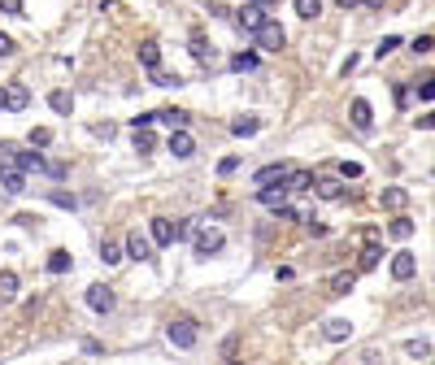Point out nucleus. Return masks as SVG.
<instances>
[{
    "label": "nucleus",
    "mask_w": 435,
    "mask_h": 365,
    "mask_svg": "<svg viewBox=\"0 0 435 365\" xmlns=\"http://www.w3.org/2000/svg\"><path fill=\"white\" fill-rule=\"evenodd\" d=\"M191 248H196V257H218L227 248V235L218 226H201V230H191Z\"/></svg>",
    "instance_id": "1"
},
{
    "label": "nucleus",
    "mask_w": 435,
    "mask_h": 365,
    "mask_svg": "<svg viewBox=\"0 0 435 365\" xmlns=\"http://www.w3.org/2000/svg\"><path fill=\"white\" fill-rule=\"evenodd\" d=\"M257 48H262V53H283V44H287V31L275 22V18H266L262 22V31H257Z\"/></svg>",
    "instance_id": "2"
},
{
    "label": "nucleus",
    "mask_w": 435,
    "mask_h": 365,
    "mask_svg": "<svg viewBox=\"0 0 435 365\" xmlns=\"http://www.w3.org/2000/svg\"><path fill=\"white\" fill-rule=\"evenodd\" d=\"M166 339H170L174 348H196L201 330H196V322H191V318H174V322L166 326Z\"/></svg>",
    "instance_id": "3"
},
{
    "label": "nucleus",
    "mask_w": 435,
    "mask_h": 365,
    "mask_svg": "<svg viewBox=\"0 0 435 365\" xmlns=\"http://www.w3.org/2000/svg\"><path fill=\"white\" fill-rule=\"evenodd\" d=\"M235 22H239V31H244V35H257V31H262V22H266V9L253 5V0H244V5H239V13H235Z\"/></svg>",
    "instance_id": "4"
},
{
    "label": "nucleus",
    "mask_w": 435,
    "mask_h": 365,
    "mask_svg": "<svg viewBox=\"0 0 435 365\" xmlns=\"http://www.w3.org/2000/svg\"><path fill=\"white\" fill-rule=\"evenodd\" d=\"M114 305H118L114 287H105V283H92L87 287V309L92 313H114Z\"/></svg>",
    "instance_id": "5"
},
{
    "label": "nucleus",
    "mask_w": 435,
    "mask_h": 365,
    "mask_svg": "<svg viewBox=\"0 0 435 365\" xmlns=\"http://www.w3.org/2000/svg\"><path fill=\"white\" fill-rule=\"evenodd\" d=\"M0 187H5L9 196H22L26 192V170L22 165H0Z\"/></svg>",
    "instance_id": "6"
},
{
    "label": "nucleus",
    "mask_w": 435,
    "mask_h": 365,
    "mask_svg": "<svg viewBox=\"0 0 435 365\" xmlns=\"http://www.w3.org/2000/svg\"><path fill=\"white\" fill-rule=\"evenodd\" d=\"M287 174H292V165L275 161V165H262V170L253 174V182H257V187H275V182H287Z\"/></svg>",
    "instance_id": "7"
},
{
    "label": "nucleus",
    "mask_w": 435,
    "mask_h": 365,
    "mask_svg": "<svg viewBox=\"0 0 435 365\" xmlns=\"http://www.w3.org/2000/svg\"><path fill=\"white\" fill-rule=\"evenodd\" d=\"M418 274V257L409 253V248H400V253L392 257V278L396 283H405V278H413Z\"/></svg>",
    "instance_id": "8"
},
{
    "label": "nucleus",
    "mask_w": 435,
    "mask_h": 365,
    "mask_svg": "<svg viewBox=\"0 0 435 365\" xmlns=\"http://www.w3.org/2000/svg\"><path fill=\"white\" fill-rule=\"evenodd\" d=\"M166 148H170V153L179 157V161H187L191 153H196V139L187 135V126H179V130H170V144H166Z\"/></svg>",
    "instance_id": "9"
},
{
    "label": "nucleus",
    "mask_w": 435,
    "mask_h": 365,
    "mask_svg": "<svg viewBox=\"0 0 435 365\" xmlns=\"http://www.w3.org/2000/svg\"><path fill=\"white\" fill-rule=\"evenodd\" d=\"M287 192H292V187H287V182H275V187H257V201H262L266 209H283L287 205Z\"/></svg>",
    "instance_id": "10"
},
{
    "label": "nucleus",
    "mask_w": 435,
    "mask_h": 365,
    "mask_svg": "<svg viewBox=\"0 0 435 365\" xmlns=\"http://www.w3.org/2000/svg\"><path fill=\"white\" fill-rule=\"evenodd\" d=\"M126 257L153 261V235H139V230H131V235H126Z\"/></svg>",
    "instance_id": "11"
},
{
    "label": "nucleus",
    "mask_w": 435,
    "mask_h": 365,
    "mask_svg": "<svg viewBox=\"0 0 435 365\" xmlns=\"http://www.w3.org/2000/svg\"><path fill=\"white\" fill-rule=\"evenodd\" d=\"M348 122H352V126H357V130H361V135H370V126H375V113H370V105L361 101V96H357V101H352V105H348Z\"/></svg>",
    "instance_id": "12"
},
{
    "label": "nucleus",
    "mask_w": 435,
    "mask_h": 365,
    "mask_svg": "<svg viewBox=\"0 0 435 365\" xmlns=\"http://www.w3.org/2000/svg\"><path fill=\"white\" fill-rule=\"evenodd\" d=\"M5 101H9V113H22V109L31 105L26 83H5Z\"/></svg>",
    "instance_id": "13"
},
{
    "label": "nucleus",
    "mask_w": 435,
    "mask_h": 365,
    "mask_svg": "<svg viewBox=\"0 0 435 365\" xmlns=\"http://www.w3.org/2000/svg\"><path fill=\"white\" fill-rule=\"evenodd\" d=\"M148 235H153L157 248H170L174 239H179V235H174V222H170V218H153V230H148Z\"/></svg>",
    "instance_id": "14"
},
{
    "label": "nucleus",
    "mask_w": 435,
    "mask_h": 365,
    "mask_svg": "<svg viewBox=\"0 0 435 365\" xmlns=\"http://www.w3.org/2000/svg\"><path fill=\"white\" fill-rule=\"evenodd\" d=\"M379 205L392 209V213H400V209L409 205V192H405V187H383V192H379Z\"/></svg>",
    "instance_id": "15"
},
{
    "label": "nucleus",
    "mask_w": 435,
    "mask_h": 365,
    "mask_svg": "<svg viewBox=\"0 0 435 365\" xmlns=\"http://www.w3.org/2000/svg\"><path fill=\"white\" fill-rule=\"evenodd\" d=\"M139 65H144V70H161V44L157 40L139 44Z\"/></svg>",
    "instance_id": "16"
},
{
    "label": "nucleus",
    "mask_w": 435,
    "mask_h": 365,
    "mask_svg": "<svg viewBox=\"0 0 435 365\" xmlns=\"http://www.w3.org/2000/svg\"><path fill=\"white\" fill-rule=\"evenodd\" d=\"M322 335H327L331 343H344V339L352 335V322H348V318H331L327 326H322Z\"/></svg>",
    "instance_id": "17"
},
{
    "label": "nucleus",
    "mask_w": 435,
    "mask_h": 365,
    "mask_svg": "<svg viewBox=\"0 0 435 365\" xmlns=\"http://www.w3.org/2000/svg\"><path fill=\"white\" fill-rule=\"evenodd\" d=\"M314 192L322 196V201H340V196H344V182H340V178H318Z\"/></svg>",
    "instance_id": "18"
},
{
    "label": "nucleus",
    "mask_w": 435,
    "mask_h": 365,
    "mask_svg": "<svg viewBox=\"0 0 435 365\" xmlns=\"http://www.w3.org/2000/svg\"><path fill=\"white\" fill-rule=\"evenodd\" d=\"M18 296V274L13 270H0V305H9Z\"/></svg>",
    "instance_id": "19"
},
{
    "label": "nucleus",
    "mask_w": 435,
    "mask_h": 365,
    "mask_svg": "<svg viewBox=\"0 0 435 365\" xmlns=\"http://www.w3.org/2000/svg\"><path fill=\"white\" fill-rule=\"evenodd\" d=\"M131 144H135V153H153V148H157V135H153V126H135Z\"/></svg>",
    "instance_id": "20"
},
{
    "label": "nucleus",
    "mask_w": 435,
    "mask_h": 365,
    "mask_svg": "<svg viewBox=\"0 0 435 365\" xmlns=\"http://www.w3.org/2000/svg\"><path fill=\"white\" fill-rule=\"evenodd\" d=\"M122 257H126V244H118V239H105V244H101V261H105V265H118Z\"/></svg>",
    "instance_id": "21"
},
{
    "label": "nucleus",
    "mask_w": 435,
    "mask_h": 365,
    "mask_svg": "<svg viewBox=\"0 0 435 365\" xmlns=\"http://www.w3.org/2000/svg\"><path fill=\"white\" fill-rule=\"evenodd\" d=\"M379 257H383V248L375 244V239H370L366 248H361V261H357V270L366 274V270H375V265H379Z\"/></svg>",
    "instance_id": "22"
},
{
    "label": "nucleus",
    "mask_w": 435,
    "mask_h": 365,
    "mask_svg": "<svg viewBox=\"0 0 435 365\" xmlns=\"http://www.w3.org/2000/svg\"><path fill=\"white\" fill-rule=\"evenodd\" d=\"M70 270V253L66 248H53V253H48V274H66Z\"/></svg>",
    "instance_id": "23"
},
{
    "label": "nucleus",
    "mask_w": 435,
    "mask_h": 365,
    "mask_svg": "<svg viewBox=\"0 0 435 365\" xmlns=\"http://www.w3.org/2000/svg\"><path fill=\"white\" fill-rule=\"evenodd\" d=\"M287 187H292V192H314V174L309 170H292V174H287Z\"/></svg>",
    "instance_id": "24"
},
{
    "label": "nucleus",
    "mask_w": 435,
    "mask_h": 365,
    "mask_svg": "<svg viewBox=\"0 0 435 365\" xmlns=\"http://www.w3.org/2000/svg\"><path fill=\"white\" fill-rule=\"evenodd\" d=\"M231 130H235V135H257V130H262V118L244 113V118H235V122H231Z\"/></svg>",
    "instance_id": "25"
},
{
    "label": "nucleus",
    "mask_w": 435,
    "mask_h": 365,
    "mask_svg": "<svg viewBox=\"0 0 435 365\" xmlns=\"http://www.w3.org/2000/svg\"><path fill=\"white\" fill-rule=\"evenodd\" d=\"M352 283H357V274L348 270V274H335L327 287H331V296H348V291H352Z\"/></svg>",
    "instance_id": "26"
},
{
    "label": "nucleus",
    "mask_w": 435,
    "mask_h": 365,
    "mask_svg": "<svg viewBox=\"0 0 435 365\" xmlns=\"http://www.w3.org/2000/svg\"><path fill=\"white\" fill-rule=\"evenodd\" d=\"M13 165H22L26 174H31V170H48V161H44L40 153H22V148H18V161H13Z\"/></svg>",
    "instance_id": "27"
},
{
    "label": "nucleus",
    "mask_w": 435,
    "mask_h": 365,
    "mask_svg": "<svg viewBox=\"0 0 435 365\" xmlns=\"http://www.w3.org/2000/svg\"><path fill=\"white\" fill-rule=\"evenodd\" d=\"M48 105H53L57 113H70V109H74V96H70V92H61V87H57V92H48Z\"/></svg>",
    "instance_id": "28"
},
{
    "label": "nucleus",
    "mask_w": 435,
    "mask_h": 365,
    "mask_svg": "<svg viewBox=\"0 0 435 365\" xmlns=\"http://www.w3.org/2000/svg\"><path fill=\"white\" fill-rule=\"evenodd\" d=\"M157 122H166L170 130H179V126H187V113H179V109H161Z\"/></svg>",
    "instance_id": "29"
},
{
    "label": "nucleus",
    "mask_w": 435,
    "mask_h": 365,
    "mask_svg": "<svg viewBox=\"0 0 435 365\" xmlns=\"http://www.w3.org/2000/svg\"><path fill=\"white\" fill-rule=\"evenodd\" d=\"M296 13H300L305 22H314L318 13H322V0H296Z\"/></svg>",
    "instance_id": "30"
},
{
    "label": "nucleus",
    "mask_w": 435,
    "mask_h": 365,
    "mask_svg": "<svg viewBox=\"0 0 435 365\" xmlns=\"http://www.w3.org/2000/svg\"><path fill=\"white\" fill-rule=\"evenodd\" d=\"M413 87H418V101H435V74H423Z\"/></svg>",
    "instance_id": "31"
},
{
    "label": "nucleus",
    "mask_w": 435,
    "mask_h": 365,
    "mask_svg": "<svg viewBox=\"0 0 435 365\" xmlns=\"http://www.w3.org/2000/svg\"><path fill=\"white\" fill-rule=\"evenodd\" d=\"M388 235H392V239H409V235H413V222H409V218H396V222L388 226Z\"/></svg>",
    "instance_id": "32"
},
{
    "label": "nucleus",
    "mask_w": 435,
    "mask_h": 365,
    "mask_svg": "<svg viewBox=\"0 0 435 365\" xmlns=\"http://www.w3.org/2000/svg\"><path fill=\"white\" fill-rule=\"evenodd\" d=\"M191 57H196L201 65H209V44H205V35H201V31L191 35Z\"/></svg>",
    "instance_id": "33"
},
{
    "label": "nucleus",
    "mask_w": 435,
    "mask_h": 365,
    "mask_svg": "<svg viewBox=\"0 0 435 365\" xmlns=\"http://www.w3.org/2000/svg\"><path fill=\"white\" fill-rule=\"evenodd\" d=\"M405 353H409V357H418V361H423V357H431V353H435V348H431L427 339H409V343H405Z\"/></svg>",
    "instance_id": "34"
},
{
    "label": "nucleus",
    "mask_w": 435,
    "mask_h": 365,
    "mask_svg": "<svg viewBox=\"0 0 435 365\" xmlns=\"http://www.w3.org/2000/svg\"><path fill=\"white\" fill-rule=\"evenodd\" d=\"M231 70H257V53H239V57H231Z\"/></svg>",
    "instance_id": "35"
},
{
    "label": "nucleus",
    "mask_w": 435,
    "mask_h": 365,
    "mask_svg": "<svg viewBox=\"0 0 435 365\" xmlns=\"http://www.w3.org/2000/svg\"><path fill=\"white\" fill-rule=\"evenodd\" d=\"M148 74H153V83H157V87H179V83H183L179 74H166V70H148Z\"/></svg>",
    "instance_id": "36"
},
{
    "label": "nucleus",
    "mask_w": 435,
    "mask_h": 365,
    "mask_svg": "<svg viewBox=\"0 0 435 365\" xmlns=\"http://www.w3.org/2000/svg\"><path fill=\"white\" fill-rule=\"evenodd\" d=\"M48 144H53V130H48V126H35V130H31V148H48Z\"/></svg>",
    "instance_id": "37"
},
{
    "label": "nucleus",
    "mask_w": 435,
    "mask_h": 365,
    "mask_svg": "<svg viewBox=\"0 0 435 365\" xmlns=\"http://www.w3.org/2000/svg\"><path fill=\"white\" fill-rule=\"evenodd\" d=\"M396 48H400V40H396V35H388V40H383V44L375 48V57L383 61V57H388V53H396Z\"/></svg>",
    "instance_id": "38"
},
{
    "label": "nucleus",
    "mask_w": 435,
    "mask_h": 365,
    "mask_svg": "<svg viewBox=\"0 0 435 365\" xmlns=\"http://www.w3.org/2000/svg\"><path fill=\"white\" fill-rule=\"evenodd\" d=\"M235 170H239V157H222V161H218V174H222V178L235 174Z\"/></svg>",
    "instance_id": "39"
},
{
    "label": "nucleus",
    "mask_w": 435,
    "mask_h": 365,
    "mask_svg": "<svg viewBox=\"0 0 435 365\" xmlns=\"http://www.w3.org/2000/svg\"><path fill=\"white\" fill-rule=\"evenodd\" d=\"M340 178H361V165L357 161H340Z\"/></svg>",
    "instance_id": "40"
},
{
    "label": "nucleus",
    "mask_w": 435,
    "mask_h": 365,
    "mask_svg": "<svg viewBox=\"0 0 435 365\" xmlns=\"http://www.w3.org/2000/svg\"><path fill=\"white\" fill-rule=\"evenodd\" d=\"M0 9L13 13V18H22V9H26V5H22V0H0Z\"/></svg>",
    "instance_id": "41"
},
{
    "label": "nucleus",
    "mask_w": 435,
    "mask_h": 365,
    "mask_svg": "<svg viewBox=\"0 0 435 365\" xmlns=\"http://www.w3.org/2000/svg\"><path fill=\"white\" fill-rule=\"evenodd\" d=\"M48 201H53V205H61V209H74V196H66V192H53Z\"/></svg>",
    "instance_id": "42"
},
{
    "label": "nucleus",
    "mask_w": 435,
    "mask_h": 365,
    "mask_svg": "<svg viewBox=\"0 0 435 365\" xmlns=\"http://www.w3.org/2000/svg\"><path fill=\"white\" fill-rule=\"evenodd\" d=\"M431 48H435L431 35H418V40H413V53H431Z\"/></svg>",
    "instance_id": "43"
},
{
    "label": "nucleus",
    "mask_w": 435,
    "mask_h": 365,
    "mask_svg": "<svg viewBox=\"0 0 435 365\" xmlns=\"http://www.w3.org/2000/svg\"><path fill=\"white\" fill-rule=\"evenodd\" d=\"M413 122H418V130H435V109L423 113V118H413Z\"/></svg>",
    "instance_id": "44"
},
{
    "label": "nucleus",
    "mask_w": 435,
    "mask_h": 365,
    "mask_svg": "<svg viewBox=\"0 0 435 365\" xmlns=\"http://www.w3.org/2000/svg\"><path fill=\"white\" fill-rule=\"evenodd\" d=\"M396 105H400V109L409 105V87H405V83H396Z\"/></svg>",
    "instance_id": "45"
},
{
    "label": "nucleus",
    "mask_w": 435,
    "mask_h": 365,
    "mask_svg": "<svg viewBox=\"0 0 435 365\" xmlns=\"http://www.w3.org/2000/svg\"><path fill=\"white\" fill-rule=\"evenodd\" d=\"M0 57H13V40L5 35V31H0Z\"/></svg>",
    "instance_id": "46"
},
{
    "label": "nucleus",
    "mask_w": 435,
    "mask_h": 365,
    "mask_svg": "<svg viewBox=\"0 0 435 365\" xmlns=\"http://www.w3.org/2000/svg\"><path fill=\"white\" fill-rule=\"evenodd\" d=\"M157 122V113H139V118H131V126H153Z\"/></svg>",
    "instance_id": "47"
},
{
    "label": "nucleus",
    "mask_w": 435,
    "mask_h": 365,
    "mask_svg": "<svg viewBox=\"0 0 435 365\" xmlns=\"http://www.w3.org/2000/svg\"><path fill=\"white\" fill-rule=\"evenodd\" d=\"M340 9H357V5H366V0H335Z\"/></svg>",
    "instance_id": "48"
},
{
    "label": "nucleus",
    "mask_w": 435,
    "mask_h": 365,
    "mask_svg": "<svg viewBox=\"0 0 435 365\" xmlns=\"http://www.w3.org/2000/svg\"><path fill=\"white\" fill-rule=\"evenodd\" d=\"M253 5H262V9H275V5H279V0H253Z\"/></svg>",
    "instance_id": "49"
},
{
    "label": "nucleus",
    "mask_w": 435,
    "mask_h": 365,
    "mask_svg": "<svg viewBox=\"0 0 435 365\" xmlns=\"http://www.w3.org/2000/svg\"><path fill=\"white\" fill-rule=\"evenodd\" d=\"M366 5H370V9H383V5H388V0H366Z\"/></svg>",
    "instance_id": "50"
},
{
    "label": "nucleus",
    "mask_w": 435,
    "mask_h": 365,
    "mask_svg": "<svg viewBox=\"0 0 435 365\" xmlns=\"http://www.w3.org/2000/svg\"><path fill=\"white\" fill-rule=\"evenodd\" d=\"M0 109H9V101H5V87H0Z\"/></svg>",
    "instance_id": "51"
}]
</instances>
